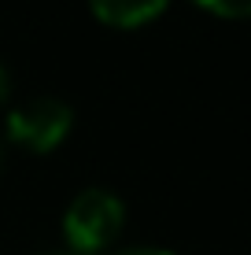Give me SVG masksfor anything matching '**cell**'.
Returning <instances> with one entry per match:
<instances>
[{
	"mask_svg": "<svg viewBox=\"0 0 251 255\" xmlns=\"http://www.w3.org/2000/svg\"><path fill=\"white\" fill-rule=\"evenodd\" d=\"M71 122H74V111L63 100L41 96V100H26L7 111V137L15 144H22L26 152L41 155L63 144V137L71 133Z\"/></svg>",
	"mask_w": 251,
	"mask_h": 255,
	"instance_id": "cell-2",
	"label": "cell"
},
{
	"mask_svg": "<svg viewBox=\"0 0 251 255\" xmlns=\"http://www.w3.org/2000/svg\"><path fill=\"white\" fill-rule=\"evenodd\" d=\"M196 4L222 19H251V0H196Z\"/></svg>",
	"mask_w": 251,
	"mask_h": 255,
	"instance_id": "cell-4",
	"label": "cell"
},
{
	"mask_svg": "<svg viewBox=\"0 0 251 255\" xmlns=\"http://www.w3.org/2000/svg\"><path fill=\"white\" fill-rule=\"evenodd\" d=\"M111 255H174L167 248H126V252H111Z\"/></svg>",
	"mask_w": 251,
	"mask_h": 255,
	"instance_id": "cell-5",
	"label": "cell"
},
{
	"mask_svg": "<svg viewBox=\"0 0 251 255\" xmlns=\"http://www.w3.org/2000/svg\"><path fill=\"white\" fill-rule=\"evenodd\" d=\"M89 7L100 22L118 26V30H133V26H144L155 15H163L167 0H89Z\"/></svg>",
	"mask_w": 251,
	"mask_h": 255,
	"instance_id": "cell-3",
	"label": "cell"
},
{
	"mask_svg": "<svg viewBox=\"0 0 251 255\" xmlns=\"http://www.w3.org/2000/svg\"><path fill=\"white\" fill-rule=\"evenodd\" d=\"M0 163H4V144H0Z\"/></svg>",
	"mask_w": 251,
	"mask_h": 255,
	"instance_id": "cell-7",
	"label": "cell"
},
{
	"mask_svg": "<svg viewBox=\"0 0 251 255\" xmlns=\"http://www.w3.org/2000/svg\"><path fill=\"white\" fill-rule=\"evenodd\" d=\"M126 222V207L107 189H85L67 204L63 215V237L74 255H96L118 237Z\"/></svg>",
	"mask_w": 251,
	"mask_h": 255,
	"instance_id": "cell-1",
	"label": "cell"
},
{
	"mask_svg": "<svg viewBox=\"0 0 251 255\" xmlns=\"http://www.w3.org/2000/svg\"><path fill=\"white\" fill-rule=\"evenodd\" d=\"M7 93H11V82H7V70L0 67V104L7 100Z\"/></svg>",
	"mask_w": 251,
	"mask_h": 255,
	"instance_id": "cell-6",
	"label": "cell"
}]
</instances>
